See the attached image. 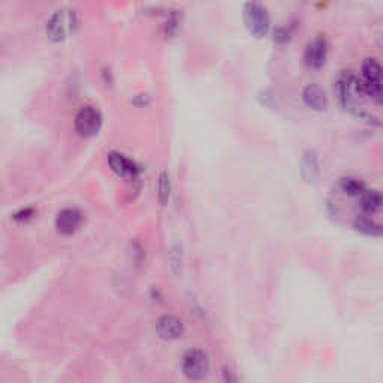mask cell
Wrapping results in <instances>:
<instances>
[{
	"label": "cell",
	"instance_id": "15",
	"mask_svg": "<svg viewBox=\"0 0 383 383\" xmlns=\"http://www.w3.org/2000/svg\"><path fill=\"white\" fill-rule=\"evenodd\" d=\"M340 189L344 195L348 196H361L366 190V183L358 177H343L340 181Z\"/></svg>",
	"mask_w": 383,
	"mask_h": 383
},
{
	"label": "cell",
	"instance_id": "1",
	"mask_svg": "<svg viewBox=\"0 0 383 383\" xmlns=\"http://www.w3.org/2000/svg\"><path fill=\"white\" fill-rule=\"evenodd\" d=\"M334 92L335 96H337L339 103L344 110L362 119L376 120L364 108V96H366V92H364L359 76L355 72L343 71L337 76Z\"/></svg>",
	"mask_w": 383,
	"mask_h": 383
},
{
	"label": "cell",
	"instance_id": "8",
	"mask_svg": "<svg viewBox=\"0 0 383 383\" xmlns=\"http://www.w3.org/2000/svg\"><path fill=\"white\" fill-rule=\"evenodd\" d=\"M81 223H83V213L75 207L60 210V212L57 213L56 222H54L57 232L65 237L74 235L80 229Z\"/></svg>",
	"mask_w": 383,
	"mask_h": 383
},
{
	"label": "cell",
	"instance_id": "17",
	"mask_svg": "<svg viewBox=\"0 0 383 383\" xmlns=\"http://www.w3.org/2000/svg\"><path fill=\"white\" fill-rule=\"evenodd\" d=\"M178 28H180V17L177 12H172L167 23V28H165L167 35H176Z\"/></svg>",
	"mask_w": 383,
	"mask_h": 383
},
{
	"label": "cell",
	"instance_id": "6",
	"mask_svg": "<svg viewBox=\"0 0 383 383\" xmlns=\"http://www.w3.org/2000/svg\"><path fill=\"white\" fill-rule=\"evenodd\" d=\"M74 126L80 137L90 138V137L96 135L102 126V116H101L99 110L94 107H90V105H87V107H83L78 112H76L75 120H74Z\"/></svg>",
	"mask_w": 383,
	"mask_h": 383
},
{
	"label": "cell",
	"instance_id": "5",
	"mask_svg": "<svg viewBox=\"0 0 383 383\" xmlns=\"http://www.w3.org/2000/svg\"><path fill=\"white\" fill-rule=\"evenodd\" d=\"M181 370L190 380H203L207 377L210 370L208 355L201 349H190L183 355Z\"/></svg>",
	"mask_w": 383,
	"mask_h": 383
},
{
	"label": "cell",
	"instance_id": "9",
	"mask_svg": "<svg viewBox=\"0 0 383 383\" xmlns=\"http://www.w3.org/2000/svg\"><path fill=\"white\" fill-rule=\"evenodd\" d=\"M156 332L162 340L174 341L185 335L186 327L183 321L174 314H164L160 316L156 322Z\"/></svg>",
	"mask_w": 383,
	"mask_h": 383
},
{
	"label": "cell",
	"instance_id": "2",
	"mask_svg": "<svg viewBox=\"0 0 383 383\" xmlns=\"http://www.w3.org/2000/svg\"><path fill=\"white\" fill-rule=\"evenodd\" d=\"M243 20L248 33L255 37H265L270 32V12H268V8L259 2H247L243 5Z\"/></svg>",
	"mask_w": 383,
	"mask_h": 383
},
{
	"label": "cell",
	"instance_id": "3",
	"mask_svg": "<svg viewBox=\"0 0 383 383\" xmlns=\"http://www.w3.org/2000/svg\"><path fill=\"white\" fill-rule=\"evenodd\" d=\"M361 84L373 101L382 103L383 99V85H382V66L376 57H367L361 65Z\"/></svg>",
	"mask_w": 383,
	"mask_h": 383
},
{
	"label": "cell",
	"instance_id": "14",
	"mask_svg": "<svg viewBox=\"0 0 383 383\" xmlns=\"http://www.w3.org/2000/svg\"><path fill=\"white\" fill-rule=\"evenodd\" d=\"M353 226H355L358 232L368 237H379L382 234V225L375 222V220L370 219L367 214L358 216L355 219V222H353Z\"/></svg>",
	"mask_w": 383,
	"mask_h": 383
},
{
	"label": "cell",
	"instance_id": "13",
	"mask_svg": "<svg viewBox=\"0 0 383 383\" xmlns=\"http://www.w3.org/2000/svg\"><path fill=\"white\" fill-rule=\"evenodd\" d=\"M359 205L364 214L371 216L382 208V195L377 189H366L359 196Z\"/></svg>",
	"mask_w": 383,
	"mask_h": 383
},
{
	"label": "cell",
	"instance_id": "4",
	"mask_svg": "<svg viewBox=\"0 0 383 383\" xmlns=\"http://www.w3.org/2000/svg\"><path fill=\"white\" fill-rule=\"evenodd\" d=\"M76 24H78V18H76V12L74 9H59L46 23V35L53 41H65L66 37H69L75 32Z\"/></svg>",
	"mask_w": 383,
	"mask_h": 383
},
{
	"label": "cell",
	"instance_id": "10",
	"mask_svg": "<svg viewBox=\"0 0 383 383\" xmlns=\"http://www.w3.org/2000/svg\"><path fill=\"white\" fill-rule=\"evenodd\" d=\"M108 165L112 172L124 178H135L139 174V167L120 151H111L108 155Z\"/></svg>",
	"mask_w": 383,
	"mask_h": 383
},
{
	"label": "cell",
	"instance_id": "20",
	"mask_svg": "<svg viewBox=\"0 0 383 383\" xmlns=\"http://www.w3.org/2000/svg\"><path fill=\"white\" fill-rule=\"evenodd\" d=\"M223 379H225V383H239L237 375H235V373L231 368H225L223 370Z\"/></svg>",
	"mask_w": 383,
	"mask_h": 383
},
{
	"label": "cell",
	"instance_id": "7",
	"mask_svg": "<svg viewBox=\"0 0 383 383\" xmlns=\"http://www.w3.org/2000/svg\"><path fill=\"white\" fill-rule=\"evenodd\" d=\"M328 59V41L325 35H318L307 44L304 51V62L312 69H321Z\"/></svg>",
	"mask_w": 383,
	"mask_h": 383
},
{
	"label": "cell",
	"instance_id": "12",
	"mask_svg": "<svg viewBox=\"0 0 383 383\" xmlns=\"http://www.w3.org/2000/svg\"><path fill=\"white\" fill-rule=\"evenodd\" d=\"M300 174L307 183H314V181L318 180L321 174V164L319 158L314 151L309 150L303 153L300 160Z\"/></svg>",
	"mask_w": 383,
	"mask_h": 383
},
{
	"label": "cell",
	"instance_id": "16",
	"mask_svg": "<svg viewBox=\"0 0 383 383\" xmlns=\"http://www.w3.org/2000/svg\"><path fill=\"white\" fill-rule=\"evenodd\" d=\"M171 198V177L168 171H162L158 180V199L160 205H168Z\"/></svg>",
	"mask_w": 383,
	"mask_h": 383
},
{
	"label": "cell",
	"instance_id": "19",
	"mask_svg": "<svg viewBox=\"0 0 383 383\" xmlns=\"http://www.w3.org/2000/svg\"><path fill=\"white\" fill-rule=\"evenodd\" d=\"M33 216V210L31 208H26V210H22V212H18L14 214V219L18 220V222H24V220L31 219Z\"/></svg>",
	"mask_w": 383,
	"mask_h": 383
},
{
	"label": "cell",
	"instance_id": "18",
	"mask_svg": "<svg viewBox=\"0 0 383 383\" xmlns=\"http://www.w3.org/2000/svg\"><path fill=\"white\" fill-rule=\"evenodd\" d=\"M291 33H292V31H291L289 27H279V28H277V31L274 32V41H277V42H286V41H289Z\"/></svg>",
	"mask_w": 383,
	"mask_h": 383
},
{
	"label": "cell",
	"instance_id": "11",
	"mask_svg": "<svg viewBox=\"0 0 383 383\" xmlns=\"http://www.w3.org/2000/svg\"><path fill=\"white\" fill-rule=\"evenodd\" d=\"M301 99L304 105L314 111H323L328 108V96L321 85L309 84L301 90Z\"/></svg>",
	"mask_w": 383,
	"mask_h": 383
}]
</instances>
